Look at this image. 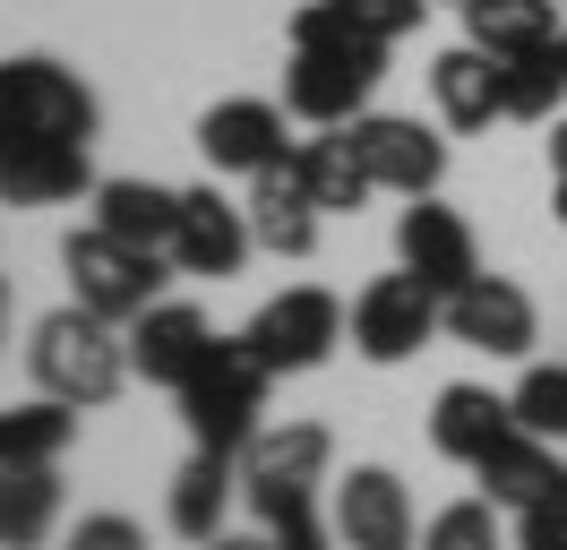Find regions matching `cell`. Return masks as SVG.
<instances>
[{"label": "cell", "instance_id": "6da1fadb", "mask_svg": "<svg viewBox=\"0 0 567 550\" xmlns=\"http://www.w3.org/2000/svg\"><path fill=\"white\" fill-rule=\"evenodd\" d=\"M388 78V34H370L361 18H344L336 0L292 9V61H284V112L310 130H344L370 112Z\"/></svg>", "mask_w": 567, "mask_h": 550}, {"label": "cell", "instance_id": "7a4b0ae2", "mask_svg": "<svg viewBox=\"0 0 567 550\" xmlns=\"http://www.w3.org/2000/svg\"><path fill=\"white\" fill-rule=\"evenodd\" d=\"M27 370H35L43 396H61V405L95 412L121 396V378H130V336L112 327V318H95V309H52V318H35V336H27Z\"/></svg>", "mask_w": 567, "mask_h": 550}, {"label": "cell", "instance_id": "3957f363", "mask_svg": "<svg viewBox=\"0 0 567 550\" xmlns=\"http://www.w3.org/2000/svg\"><path fill=\"white\" fill-rule=\"evenodd\" d=\"M267 361L249 353V336H215V353L181 378V421L189 439L215 447V456H241L258 439V412H267Z\"/></svg>", "mask_w": 567, "mask_h": 550}, {"label": "cell", "instance_id": "277c9868", "mask_svg": "<svg viewBox=\"0 0 567 550\" xmlns=\"http://www.w3.org/2000/svg\"><path fill=\"white\" fill-rule=\"evenodd\" d=\"M95 95L61 61H0V146H86Z\"/></svg>", "mask_w": 567, "mask_h": 550}, {"label": "cell", "instance_id": "5b68a950", "mask_svg": "<svg viewBox=\"0 0 567 550\" xmlns=\"http://www.w3.org/2000/svg\"><path fill=\"white\" fill-rule=\"evenodd\" d=\"M61 267H70V302L112 318V327H130L146 309L164 302V249H130V241H112L104 224H86V233L61 241Z\"/></svg>", "mask_w": 567, "mask_h": 550}, {"label": "cell", "instance_id": "8992f818", "mask_svg": "<svg viewBox=\"0 0 567 550\" xmlns=\"http://www.w3.org/2000/svg\"><path fill=\"white\" fill-rule=\"evenodd\" d=\"M336 465V439L327 421H284V430H258L241 447V499L258 508V524H276L292 508H319V481Z\"/></svg>", "mask_w": 567, "mask_h": 550}, {"label": "cell", "instance_id": "52a82bcc", "mask_svg": "<svg viewBox=\"0 0 567 550\" xmlns=\"http://www.w3.org/2000/svg\"><path fill=\"white\" fill-rule=\"evenodd\" d=\"M439 327H447V302H439L413 267L379 275V284H361V293H353V353H361V361H413Z\"/></svg>", "mask_w": 567, "mask_h": 550}, {"label": "cell", "instance_id": "ba28073f", "mask_svg": "<svg viewBox=\"0 0 567 550\" xmlns=\"http://www.w3.org/2000/svg\"><path fill=\"white\" fill-rule=\"evenodd\" d=\"M241 336H249V353H258L276 378L319 370L327 353L344 344V302H336V293H319V284H292V293H276V302L249 318Z\"/></svg>", "mask_w": 567, "mask_h": 550}, {"label": "cell", "instance_id": "9c48e42d", "mask_svg": "<svg viewBox=\"0 0 567 550\" xmlns=\"http://www.w3.org/2000/svg\"><path fill=\"white\" fill-rule=\"evenodd\" d=\"M344 130H353L370 181L395 190V198H430V190L447 181V138L422 130V121H404V112H361V121H344Z\"/></svg>", "mask_w": 567, "mask_h": 550}, {"label": "cell", "instance_id": "30bf717a", "mask_svg": "<svg viewBox=\"0 0 567 550\" xmlns=\"http://www.w3.org/2000/svg\"><path fill=\"white\" fill-rule=\"evenodd\" d=\"M395 258L422 275L430 293L447 302V293H464L473 275H482V249H473V224H464L456 206H439V198H413L404 206V224H395Z\"/></svg>", "mask_w": 567, "mask_h": 550}, {"label": "cell", "instance_id": "8fae6325", "mask_svg": "<svg viewBox=\"0 0 567 550\" xmlns=\"http://www.w3.org/2000/svg\"><path fill=\"white\" fill-rule=\"evenodd\" d=\"M447 336L491 353V361H525L533 353V293L507 275H473L464 293H447Z\"/></svg>", "mask_w": 567, "mask_h": 550}, {"label": "cell", "instance_id": "7c38bea8", "mask_svg": "<svg viewBox=\"0 0 567 550\" xmlns=\"http://www.w3.org/2000/svg\"><path fill=\"white\" fill-rule=\"evenodd\" d=\"M336 542L344 550H413V499L388 465H353L336 481Z\"/></svg>", "mask_w": 567, "mask_h": 550}, {"label": "cell", "instance_id": "4fadbf2b", "mask_svg": "<svg viewBox=\"0 0 567 550\" xmlns=\"http://www.w3.org/2000/svg\"><path fill=\"white\" fill-rule=\"evenodd\" d=\"M198 155H207L215 172H258L267 164H284L292 146H284V103H267V95H233V103H215L207 121H198Z\"/></svg>", "mask_w": 567, "mask_h": 550}, {"label": "cell", "instance_id": "5bb4252c", "mask_svg": "<svg viewBox=\"0 0 567 550\" xmlns=\"http://www.w3.org/2000/svg\"><path fill=\"white\" fill-rule=\"evenodd\" d=\"M258 249L249 206H224L215 190H181V233H173V267L181 275H241V258Z\"/></svg>", "mask_w": 567, "mask_h": 550}, {"label": "cell", "instance_id": "9a60e30c", "mask_svg": "<svg viewBox=\"0 0 567 550\" xmlns=\"http://www.w3.org/2000/svg\"><path fill=\"white\" fill-rule=\"evenodd\" d=\"M207 353H215V327L189 302H155L146 318H130V370L155 378V387H173V396H181V378L198 370Z\"/></svg>", "mask_w": 567, "mask_h": 550}, {"label": "cell", "instance_id": "2e32d148", "mask_svg": "<svg viewBox=\"0 0 567 550\" xmlns=\"http://www.w3.org/2000/svg\"><path fill=\"white\" fill-rule=\"evenodd\" d=\"M249 233H258V249H276V258H310L319 249V198L301 190L292 155L249 181Z\"/></svg>", "mask_w": 567, "mask_h": 550}, {"label": "cell", "instance_id": "e0dca14e", "mask_svg": "<svg viewBox=\"0 0 567 550\" xmlns=\"http://www.w3.org/2000/svg\"><path fill=\"white\" fill-rule=\"evenodd\" d=\"M95 198L86 146H0V206H70Z\"/></svg>", "mask_w": 567, "mask_h": 550}, {"label": "cell", "instance_id": "ac0fdd59", "mask_svg": "<svg viewBox=\"0 0 567 550\" xmlns=\"http://www.w3.org/2000/svg\"><path fill=\"white\" fill-rule=\"evenodd\" d=\"M516 430V405L507 396H491V387H439V405H430V447L439 456H456V465H482L498 439Z\"/></svg>", "mask_w": 567, "mask_h": 550}, {"label": "cell", "instance_id": "d6986e66", "mask_svg": "<svg viewBox=\"0 0 567 550\" xmlns=\"http://www.w3.org/2000/svg\"><path fill=\"white\" fill-rule=\"evenodd\" d=\"M430 95H439V121L447 130H491L507 121V95H498V61L482 43H456V52H439L430 61Z\"/></svg>", "mask_w": 567, "mask_h": 550}, {"label": "cell", "instance_id": "ffe728a7", "mask_svg": "<svg viewBox=\"0 0 567 550\" xmlns=\"http://www.w3.org/2000/svg\"><path fill=\"white\" fill-rule=\"evenodd\" d=\"M233 490H241V456H215V447H198V456H189V465L173 473V499H164L173 533L207 550L215 533H224V508H233Z\"/></svg>", "mask_w": 567, "mask_h": 550}, {"label": "cell", "instance_id": "44dd1931", "mask_svg": "<svg viewBox=\"0 0 567 550\" xmlns=\"http://www.w3.org/2000/svg\"><path fill=\"white\" fill-rule=\"evenodd\" d=\"M95 224L130 249H164L173 258V233H181V190L164 181H95Z\"/></svg>", "mask_w": 567, "mask_h": 550}, {"label": "cell", "instance_id": "7402d4cb", "mask_svg": "<svg viewBox=\"0 0 567 550\" xmlns=\"http://www.w3.org/2000/svg\"><path fill=\"white\" fill-rule=\"evenodd\" d=\"M473 473H482V499H491V508H533V499H550V490L567 481V465L550 456V439L507 430V439H498Z\"/></svg>", "mask_w": 567, "mask_h": 550}, {"label": "cell", "instance_id": "603a6c76", "mask_svg": "<svg viewBox=\"0 0 567 550\" xmlns=\"http://www.w3.org/2000/svg\"><path fill=\"white\" fill-rule=\"evenodd\" d=\"M292 164H301V190L319 198V215H353L361 198H379V181L361 164L353 130H319L310 146H292Z\"/></svg>", "mask_w": 567, "mask_h": 550}, {"label": "cell", "instance_id": "cb8c5ba5", "mask_svg": "<svg viewBox=\"0 0 567 550\" xmlns=\"http://www.w3.org/2000/svg\"><path fill=\"white\" fill-rule=\"evenodd\" d=\"M61 524V473L52 465H0V550H43Z\"/></svg>", "mask_w": 567, "mask_h": 550}, {"label": "cell", "instance_id": "d4e9b609", "mask_svg": "<svg viewBox=\"0 0 567 550\" xmlns=\"http://www.w3.org/2000/svg\"><path fill=\"white\" fill-rule=\"evenodd\" d=\"M464 9V43H482L491 61L559 43V0H456Z\"/></svg>", "mask_w": 567, "mask_h": 550}, {"label": "cell", "instance_id": "484cf974", "mask_svg": "<svg viewBox=\"0 0 567 550\" xmlns=\"http://www.w3.org/2000/svg\"><path fill=\"white\" fill-rule=\"evenodd\" d=\"M70 439H78V405H61V396L0 412V465H61Z\"/></svg>", "mask_w": 567, "mask_h": 550}, {"label": "cell", "instance_id": "4316f807", "mask_svg": "<svg viewBox=\"0 0 567 550\" xmlns=\"http://www.w3.org/2000/svg\"><path fill=\"white\" fill-rule=\"evenodd\" d=\"M498 95H507V121H550L559 95H567V52L559 43L507 52V61H498Z\"/></svg>", "mask_w": 567, "mask_h": 550}, {"label": "cell", "instance_id": "83f0119b", "mask_svg": "<svg viewBox=\"0 0 567 550\" xmlns=\"http://www.w3.org/2000/svg\"><path fill=\"white\" fill-rule=\"evenodd\" d=\"M516 430H533V439H567V361H533L525 378H516Z\"/></svg>", "mask_w": 567, "mask_h": 550}, {"label": "cell", "instance_id": "f1b7e54d", "mask_svg": "<svg viewBox=\"0 0 567 550\" xmlns=\"http://www.w3.org/2000/svg\"><path fill=\"white\" fill-rule=\"evenodd\" d=\"M422 550H498L491 499H456V508H439V516H430V533H422Z\"/></svg>", "mask_w": 567, "mask_h": 550}, {"label": "cell", "instance_id": "f546056e", "mask_svg": "<svg viewBox=\"0 0 567 550\" xmlns=\"http://www.w3.org/2000/svg\"><path fill=\"white\" fill-rule=\"evenodd\" d=\"M516 550H567V481L550 490V499L516 508Z\"/></svg>", "mask_w": 567, "mask_h": 550}, {"label": "cell", "instance_id": "4dcf8cb0", "mask_svg": "<svg viewBox=\"0 0 567 550\" xmlns=\"http://www.w3.org/2000/svg\"><path fill=\"white\" fill-rule=\"evenodd\" d=\"M336 9H344V18H361L370 34H388V43H395V34H413V27L430 18V0H336Z\"/></svg>", "mask_w": 567, "mask_h": 550}, {"label": "cell", "instance_id": "1f68e13d", "mask_svg": "<svg viewBox=\"0 0 567 550\" xmlns=\"http://www.w3.org/2000/svg\"><path fill=\"white\" fill-rule=\"evenodd\" d=\"M61 550H146V533L130 524V516H78V533Z\"/></svg>", "mask_w": 567, "mask_h": 550}, {"label": "cell", "instance_id": "d6a6232c", "mask_svg": "<svg viewBox=\"0 0 567 550\" xmlns=\"http://www.w3.org/2000/svg\"><path fill=\"white\" fill-rule=\"evenodd\" d=\"M267 542H276V550H327V542H336V524H319V508H292V516L267 524Z\"/></svg>", "mask_w": 567, "mask_h": 550}, {"label": "cell", "instance_id": "836d02e7", "mask_svg": "<svg viewBox=\"0 0 567 550\" xmlns=\"http://www.w3.org/2000/svg\"><path fill=\"white\" fill-rule=\"evenodd\" d=\"M207 550H276V542H267V533H215Z\"/></svg>", "mask_w": 567, "mask_h": 550}, {"label": "cell", "instance_id": "e575fe53", "mask_svg": "<svg viewBox=\"0 0 567 550\" xmlns=\"http://www.w3.org/2000/svg\"><path fill=\"white\" fill-rule=\"evenodd\" d=\"M550 172H567V121H559V138H550Z\"/></svg>", "mask_w": 567, "mask_h": 550}, {"label": "cell", "instance_id": "d590c367", "mask_svg": "<svg viewBox=\"0 0 567 550\" xmlns=\"http://www.w3.org/2000/svg\"><path fill=\"white\" fill-rule=\"evenodd\" d=\"M550 206H559V224H567V172H559V198H550Z\"/></svg>", "mask_w": 567, "mask_h": 550}, {"label": "cell", "instance_id": "8d00e7d4", "mask_svg": "<svg viewBox=\"0 0 567 550\" xmlns=\"http://www.w3.org/2000/svg\"><path fill=\"white\" fill-rule=\"evenodd\" d=\"M0 318H9V293H0Z\"/></svg>", "mask_w": 567, "mask_h": 550}, {"label": "cell", "instance_id": "74e56055", "mask_svg": "<svg viewBox=\"0 0 567 550\" xmlns=\"http://www.w3.org/2000/svg\"><path fill=\"white\" fill-rule=\"evenodd\" d=\"M559 52H567V34H559Z\"/></svg>", "mask_w": 567, "mask_h": 550}]
</instances>
